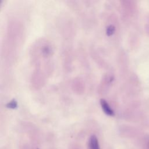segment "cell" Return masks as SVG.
<instances>
[{"mask_svg": "<svg viewBox=\"0 0 149 149\" xmlns=\"http://www.w3.org/2000/svg\"><path fill=\"white\" fill-rule=\"evenodd\" d=\"M100 104L102 107V109H103L104 112L109 116H113L114 115V112L113 110L111 108L109 104L107 103L106 101L104 100L101 99L100 101Z\"/></svg>", "mask_w": 149, "mask_h": 149, "instance_id": "cell-1", "label": "cell"}, {"mask_svg": "<svg viewBox=\"0 0 149 149\" xmlns=\"http://www.w3.org/2000/svg\"><path fill=\"white\" fill-rule=\"evenodd\" d=\"M89 147L90 149H100L98 140L95 135H92L89 139Z\"/></svg>", "mask_w": 149, "mask_h": 149, "instance_id": "cell-2", "label": "cell"}, {"mask_svg": "<svg viewBox=\"0 0 149 149\" xmlns=\"http://www.w3.org/2000/svg\"><path fill=\"white\" fill-rule=\"evenodd\" d=\"M114 30H115L114 27H113V26H110L108 28L107 34H108V35H111V34H112L113 33Z\"/></svg>", "mask_w": 149, "mask_h": 149, "instance_id": "cell-3", "label": "cell"}]
</instances>
